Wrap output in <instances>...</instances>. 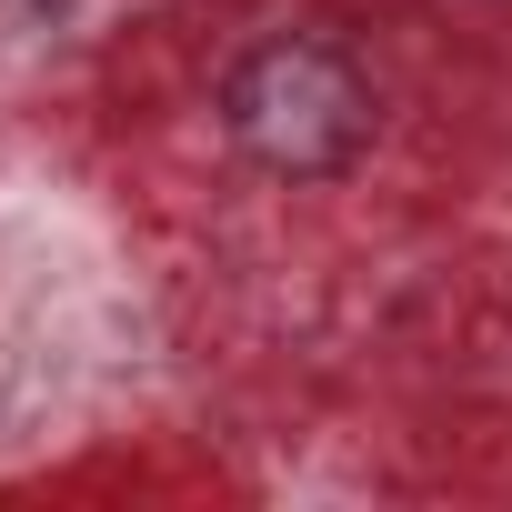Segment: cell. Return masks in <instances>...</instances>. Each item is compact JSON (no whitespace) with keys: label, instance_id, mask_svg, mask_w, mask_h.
I'll use <instances>...</instances> for the list:
<instances>
[{"label":"cell","instance_id":"1","mask_svg":"<svg viewBox=\"0 0 512 512\" xmlns=\"http://www.w3.org/2000/svg\"><path fill=\"white\" fill-rule=\"evenodd\" d=\"M221 131L262 161L272 181H332L362 161L372 141V81L312 41V31H282L262 51H241L231 81H221Z\"/></svg>","mask_w":512,"mask_h":512}]
</instances>
